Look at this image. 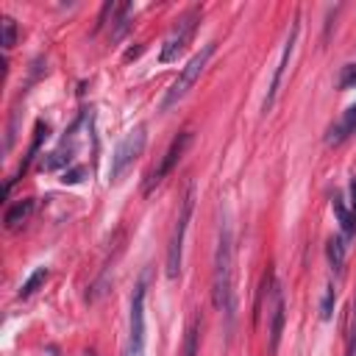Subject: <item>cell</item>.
Wrapping results in <instances>:
<instances>
[{"label":"cell","mask_w":356,"mask_h":356,"mask_svg":"<svg viewBox=\"0 0 356 356\" xmlns=\"http://www.w3.org/2000/svg\"><path fill=\"white\" fill-rule=\"evenodd\" d=\"M211 300L217 312L225 314V328L231 331L236 298H234V239H231L228 220L220 222V236H217V250H214V275H211Z\"/></svg>","instance_id":"1"},{"label":"cell","mask_w":356,"mask_h":356,"mask_svg":"<svg viewBox=\"0 0 356 356\" xmlns=\"http://www.w3.org/2000/svg\"><path fill=\"white\" fill-rule=\"evenodd\" d=\"M192 209H195V184L186 186L184 197H181V209L170 234V245H167V278H178L181 275V261H184V239H186V228L192 220Z\"/></svg>","instance_id":"2"},{"label":"cell","mask_w":356,"mask_h":356,"mask_svg":"<svg viewBox=\"0 0 356 356\" xmlns=\"http://www.w3.org/2000/svg\"><path fill=\"white\" fill-rule=\"evenodd\" d=\"M214 50H217V42H209V44H203L189 61H186V67L178 72V78L170 83V89H167V95H164V100H161V108L167 111V108H172L178 100H184L186 97V92L197 83V78H200V72L206 70V64H209V58L214 56Z\"/></svg>","instance_id":"3"},{"label":"cell","mask_w":356,"mask_h":356,"mask_svg":"<svg viewBox=\"0 0 356 356\" xmlns=\"http://www.w3.org/2000/svg\"><path fill=\"white\" fill-rule=\"evenodd\" d=\"M200 17H203V8H200V6H192V8H186V11L175 19V25L170 28V33H167V39H164V44H161V56H159V58H161L164 64L175 61V58L186 50V44L192 42V36H195V31H197Z\"/></svg>","instance_id":"4"},{"label":"cell","mask_w":356,"mask_h":356,"mask_svg":"<svg viewBox=\"0 0 356 356\" xmlns=\"http://www.w3.org/2000/svg\"><path fill=\"white\" fill-rule=\"evenodd\" d=\"M145 142H147V131H145V125L131 128V131L120 139V145L114 147V156H111V167H108V178H111V181H120L122 172L142 156Z\"/></svg>","instance_id":"5"},{"label":"cell","mask_w":356,"mask_h":356,"mask_svg":"<svg viewBox=\"0 0 356 356\" xmlns=\"http://www.w3.org/2000/svg\"><path fill=\"white\" fill-rule=\"evenodd\" d=\"M145 292H147V284H145V278H139L134 286V295H131L125 356H145Z\"/></svg>","instance_id":"6"},{"label":"cell","mask_w":356,"mask_h":356,"mask_svg":"<svg viewBox=\"0 0 356 356\" xmlns=\"http://www.w3.org/2000/svg\"><path fill=\"white\" fill-rule=\"evenodd\" d=\"M189 145H192V131H181V134L170 142L167 153L161 156V161L153 167V172L147 175V181H145V186H142V192H145V195H150V192H153V189H156V186H159V184L172 172V167L181 161V156L186 153V147H189Z\"/></svg>","instance_id":"7"},{"label":"cell","mask_w":356,"mask_h":356,"mask_svg":"<svg viewBox=\"0 0 356 356\" xmlns=\"http://www.w3.org/2000/svg\"><path fill=\"white\" fill-rule=\"evenodd\" d=\"M270 303H267V317H270V328H267V337H270V342H267V353L273 356L275 350H278V342H281V331H284V312H286V306H284V295H281V286L270 278Z\"/></svg>","instance_id":"8"},{"label":"cell","mask_w":356,"mask_h":356,"mask_svg":"<svg viewBox=\"0 0 356 356\" xmlns=\"http://www.w3.org/2000/svg\"><path fill=\"white\" fill-rule=\"evenodd\" d=\"M295 39H298V17H295V19H292V25H289V36H286L284 50H281V56H278V64H275V72H273V81H270L267 97H264V103H261V111H264V114H267V111L273 108V103H275V95H278V86H281L284 70H286V64H289V58H292V50H295Z\"/></svg>","instance_id":"9"},{"label":"cell","mask_w":356,"mask_h":356,"mask_svg":"<svg viewBox=\"0 0 356 356\" xmlns=\"http://www.w3.org/2000/svg\"><path fill=\"white\" fill-rule=\"evenodd\" d=\"M78 125L81 122H75L72 128H70V134L64 136V142L53 150V153H47L44 159H42V170H58V167H64V164H70L72 161V156H75V131H78Z\"/></svg>","instance_id":"10"},{"label":"cell","mask_w":356,"mask_h":356,"mask_svg":"<svg viewBox=\"0 0 356 356\" xmlns=\"http://www.w3.org/2000/svg\"><path fill=\"white\" fill-rule=\"evenodd\" d=\"M356 134V103L325 131V145H342L348 136Z\"/></svg>","instance_id":"11"},{"label":"cell","mask_w":356,"mask_h":356,"mask_svg":"<svg viewBox=\"0 0 356 356\" xmlns=\"http://www.w3.org/2000/svg\"><path fill=\"white\" fill-rule=\"evenodd\" d=\"M31 211H33V197H25V200H17L14 206H8V209H6V217H3V222H6V228H8V231H14V228H19L22 222H28V217H31Z\"/></svg>","instance_id":"12"},{"label":"cell","mask_w":356,"mask_h":356,"mask_svg":"<svg viewBox=\"0 0 356 356\" xmlns=\"http://www.w3.org/2000/svg\"><path fill=\"white\" fill-rule=\"evenodd\" d=\"M131 11H134L131 3H120V6H117V17H114V22H111V39H114V42L128 33V28H131Z\"/></svg>","instance_id":"13"},{"label":"cell","mask_w":356,"mask_h":356,"mask_svg":"<svg viewBox=\"0 0 356 356\" xmlns=\"http://www.w3.org/2000/svg\"><path fill=\"white\" fill-rule=\"evenodd\" d=\"M331 206H334V214H337V220H339V225H342V234H345V236H353V234H356V217L350 214V209L342 203L339 195H334Z\"/></svg>","instance_id":"14"},{"label":"cell","mask_w":356,"mask_h":356,"mask_svg":"<svg viewBox=\"0 0 356 356\" xmlns=\"http://www.w3.org/2000/svg\"><path fill=\"white\" fill-rule=\"evenodd\" d=\"M197 345H200V317H195L186 328V337H184V348H181V356H197Z\"/></svg>","instance_id":"15"},{"label":"cell","mask_w":356,"mask_h":356,"mask_svg":"<svg viewBox=\"0 0 356 356\" xmlns=\"http://www.w3.org/2000/svg\"><path fill=\"white\" fill-rule=\"evenodd\" d=\"M325 253H328V261L334 270H342L345 264V239L342 236H331L328 245H325Z\"/></svg>","instance_id":"16"},{"label":"cell","mask_w":356,"mask_h":356,"mask_svg":"<svg viewBox=\"0 0 356 356\" xmlns=\"http://www.w3.org/2000/svg\"><path fill=\"white\" fill-rule=\"evenodd\" d=\"M44 136H47V122H36V131H33V142H31V147H28V156H25V161H22L19 172H25V170H28V164L36 159V153H39V147H42Z\"/></svg>","instance_id":"17"},{"label":"cell","mask_w":356,"mask_h":356,"mask_svg":"<svg viewBox=\"0 0 356 356\" xmlns=\"http://www.w3.org/2000/svg\"><path fill=\"white\" fill-rule=\"evenodd\" d=\"M47 275H50V273H47V267H36V270L28 275V281L19 286V298H31V295H33V292L47 281Z\"/></svg>","instance_id":"18"},{"label":"cell","mask_w":356,"mask_h":356,"mask_svg":"<svg viewBox=\"0 0 356 356\" xmlns=\"http://www.w3.org/2000/svg\"><path fill=\"white\" fill-rule=\"evenodd\" d=\"M334 300H337V292H334V284H328L325 292H323V300H320V317H323V320H331V314H334Z\"/></svg>","instance_id":"19"},{"label":"cell","mask_w":356,"mask_h":356,"mask_svg":"<svg viewBox=\"0 0 356 356\" xmlns=\"http://www.w3.org/2000/svg\"><path fill=\"white\" fill-rule=\"evenodd\" d=\"M17 44V25L11 17H3V50H11Z\"/></svg>","instance_id":"20"},{"label":"cell","mask_w":356,"mask_h":356,"mask_svg":"<svg viewBox=\"0 0 356 356\" xmlns=\"http://www.w3.org/2000/svg\"><path fill=\"white\" fill-rule=\"evenodd\" d=\"M356 86V64H345L339 72V89H353Z\"/></svg>","instance_id":"21"},{"label":"cell","mask_w":356,"mask_h":356,"mask_svg":"<svg viewBox=\"0 0 356 356\" xmlns=\"http://www.w3.org/2000/svg\"><path fill=\"white\" fill-rule=\"evenodd\" d=\"M356 353V295H353V306H350V328H348V356Z\"/></svg>","instance_id":"22"},{"label":"cell","mask_w":356,"mask_h":356,"mask_svg":"<svg viewBox=\"0 0 356 356\" xmlns=\"http://www.w3.org/2000/svg\"><path fill=\"white\" fill-rule=\"evenodd\" d=\"M83 175H86V167L64 170V172H61V184H78V181H83Z\"/></svg>","instance_id":"23"},{"label":"cell","mask_w":356,"mask_h":356,"mask_svg":"<svg viewBox=\"0 0 356 356\" xmlns=\"http://www.w3.org/2000/svg\"><path fill=\"white\" fill-rule=\"evenodd\" d=\"M350 214L356 217V175H353V181H350Z\"/></svg>","instance_id":"24"}]
</instances>
